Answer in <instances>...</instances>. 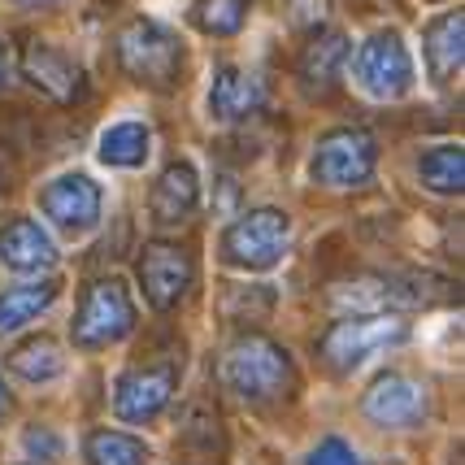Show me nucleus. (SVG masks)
<instances>
[{"instance_id":"nucleus-1","label":"nucleus","mask_w":465,"mask_h":465,"mask_svg":"<svg viewBox=\"0 0 465 465\" xmlns=\"http://www.w3.org/2000/svg\"><path fill=\"white\" fill-rule=\"evenodd\" d=\"M223 379L243 401H279L292 391L296 370H292L287 348H279L265 335H243L240 344H231V352H226Z\"/></svg>"},{"instance_id":"nucleus-2","label":"nucleus","mask_w":465,"mask_h":465,"mask_svg":"<svg viewBox=\"0 0 465 465\" xmlns=\"http://www.w3.org/2000/svg\"><path fill=\"white\" fill-rule=\"evenodd\" d=\"M409 322H401L396 313H365V318H344L322 335V357L331 370L352 374L365 361H374L379 352L405 344Z\"/></svg>"},{"instance_id":"nucleus-3","label":"nucleus","mask_w":465,"mask_h":465,"mask_svg":"<svg viewBox=\"0 0 465 465\" xmlns=\"http://www.w3.org/2000/svg\"><path fill=\"white\" fill-rule=\"evenodd\" d=\"M118 61L131 79L153 83V87H170L183 70V44L174 31H165L162 22L135 18L118 35Z\"/></svg>"},{"instance_id":"nucleus-4","label":"nucleus","mask_w":465,"mask_h":465,"mask_svg":"<svg viewBox=\"0 0 465 465\" xmlns=\"http://www.w3.org/2000/svg\"><path fill=\"white\" fill-rule=\"evenodd\" d=\"M287 243H292V223L279 209H257L243 213L223 231V257L226 265L240 270H270L283 262Z\"/></svg>"},{"instance_id":"nucleus-5","label":"nucleus","mask_w":465,"mask_h":465,"mask_svg":"<svg viewBox=\"0 0 465 465\" xmlns=\"http://www.w3.org/2000/svg\"><path fill=\"white\" fill-rule=\"evenodd\" d=\"M374 162H379L374 135L361 126H344V131H331L318 140L309 174L322 187H361L374 174Z\"/></svg>"},{"instance_id":"nucleus-6","label":"nucleus","mask_w":465,"mask_h":465,"mask_svg":"<svg viewBox=\"0 0 465 465\" xmlns=\"http://www.w3.org/2000/svg\"><path fill=\"white\" fill-rule=\"evenodd\" d=\"M131 331H135V301L118 279H101V283H92L83 292L79 318H74V344L104 348L118 344Z\"/></svg>"},{"instance_id":"nucleus-7","label":"nucleus","mask_w":465,"mask_h":465,"mask_svg":"<svg viewBox=\"0 0 465 465\" xmlns=\"http://www.w3.org/2000/svg\"><path fill=\"white\" fill-rule=\"evenodd\" d=\"M357 87L374 101H401L409 87H413V57H409L401 31H379L361 44L357 53Z\"/></svg>"},{"instance_id":"nucleus-8","label":"nucleus","mask_w":465,"mask_h":465,"mask_svg":"<svg viewBox=\"0 0 465 465\" xmlns=\"http://www.w3.org/2000/svg\"><path fill=\"white\" fill-rule=\"evenodd\" d=\"M452 292H426V279L418 274H370L335 292V309H352L357 318L365 313H387V309H418V304L448 301Z\"/></svg>"},{"instance_id":"nucleus-9","label":"nucleus","mask_w":465,"mask_h":465,"mask_svg":"<svg viewBox=\"0 0 465 465\" xmlns=\"http://www.w3.org/2000/svg\"><path fill=\"white\" fill-rule=\"evenodd\" d=\"M44 218L57 226L61 235H87L92 226L101 223V187L87 174H61L40 192Z\"/></svg>"},{"instance_id":"nucleus-10","label":"nucleus","mask_w":465,"mask_h":465,"mask_svg":"<svg viewBox=\"0 0 465 465\" xmlns=\"http://www.w3.org/2000/svg\"><path fill=\"white\" fill-rule=\"evenodd\" d=\"M179 383V361H162V365H140V370H126L118 379L114 391V413L122 422H153Z\"/></svg>"},{"instance_id":"nucleus-11","label":"nucleus","mask_w":465,"mask_h":465,"mask_svg":"<svg viewBox=\"0 0 465 465\" xmlns=\"http://www.w3.org/2000/svg\"><path fill=\"white\" fill-rule=\"evenodd\" d=\"M430 413V401L426 391L405 374H383L379 383L365 391V418L379 426H391V430H413V426L426 422Z\"/></svg>"},{"instance_id":"nucleus-12","label":"nucleus","mask_w":465,"mask_h":465,"mask_svg":"<svg viewBox=\"0 0 465 465\" xmlns=\"http://www.w3.org/2000/svg\"><path fill=\"white\" fill-rule=\"evenodd\" d=\"M192 257L174 248V243H148L140 257V283L153 309H174L183 292L192 287Z\"/></svg>"},{"instance_id":"nucleus-13","label":"nucleus","mask_w":465,"mask_h":465,"mask_svg":"<svg viewBox=\"0 0 465 465\" xmlns=\"http://www.w3.org/2000/svg\"><path fill=\"white\" fill-rule=\"evenodd\" d=\"M265 104V83L243 65H218L209 83V114L218 122H243Z\"/></svg>"},{"instance_id":"nucleus-14","label":"nucleus","mask_w":465,"mask_h":465,"mask_svg":"<svg viewBox=\"0 0 465 465\" xmlns=\"http://www.w3.org/2000/svg\"><path fill=\"white\" fill-rule=\"evenodd\" d=\"M0 262L18 274H40L57 265V243L35 218H14L0 226Z\"/></svg>"},{"instance_id":"nucleus-15","label":"nucleus","mask_w":465,"mask_h":465,"mask_svg":"<svg viewBox=\"0 0 465 465\" xmlns=\"http://www.w3.org/2000/svg\"><path fill=\"white\" fill-rule=\"evenodd\" d=\"M153 223L162 226H174V223H187L192 218V209L201 204V179H196V170L187 162H174L165 165V174L157 179L153 187Z\"/></svg>"},{"instance_id":"nucleus-16","label":"nucleus","mask_w":465,"mask_h":465,"mask_svg":"<svg viewBox=\"0 0 465 465\" xmlns=\"http://www.w3.org/2000/svg\"><path fill=\"white\" fill-rule=\"evenodd\" d=\"M22 65H26V79L35 83L40 92H48L53 101H74L79 96V87H83L79 65L65 57V53H57L53 44H31Z\"/></svg>"},{"instance_id":"nucleus-17","label":"nucleus","mask_w":465,"mask_h":465,"mask_svg":"<svg viewBox=\"0 0 465 465\" xmlns=\"http://www.w3.org/2000/svg\"><path fill=\"white\" fill-rule=\"evenodd\" d=\"M348 53H352V44L348 35L340 31H322V35H313V40L304 44L301 53V79L309 92H331L335 83H340V70H344Z\"/></svg>"},{"instance_id":"nucleus-18","label":"nucleus","mask_w":465,"mask_h":465,"mask_svg":"<svg viewBox=\"0 0 465 465\" xmlns=\"http://www.w3.org/2000/svg\"><path fill=\"white\" fill-rule=\"evenodd\" d=\"M461 31H465L461 9L440 14L426 26V61H430V74L440 83H452L461 74Z\"/></svg>"},{"instance_id":"nucleus-19","label":"nucleus","mask_w":465,"mask_h":465,"mask_svg":"<svg viewBox=\"0 0 465 465\" xmlns=\"http://www.w3.org/2000/svg\"><path fill=\"white\" fill-rule=\"evenodd\" d=\"M153 153V131L143 122H114L101 135V162L118 170H135Z\"/></svg>"},{"instance_id":"nucleus-20","label":"nucleus","mask_w":465,"mask_h":465,"mask_svg":"<svg viewBox=\"0 0 465 465\" xmlns=\"http://www.w3.org/2000/svg\"><path fill=\"white\" fill-rule=\"evenodd\" d=\"M53 301H57V283H26L0 292V335H14L26 322H35Z\"/></svg>"},{"instance_id":"nucleus-21","label":"nucleus","mask_w":465,"mask_h":465,"mask_svg":"<svg viewBox=\"0 0 465 465\" xmlns=\"http://www.w3.org/2000/svg\"><path fill=\"white\" fill-rule=\"evenodd\" d=\"M418 179H422L430 192H440V196H457L465 187L461 143H440V148H430L422 162H418Z\"/></svg>"},{"instance_id":"nucleus-22","label":"nucleus","mask_w":465,"mask_h":465,"mask_svg":"<svg viewBox=\"0 0 465 465\" xmlns=\"http://www.w3.org/2000/svg\"><path fill=\"white\" fill-rule=\"evenodd\" d=\"M87 461L92 465H148V448L126 430H96L87 435Z\"/></svg>"},{"instance_id":"nucleus-23","label":"nucleus","mask_w":465,"mask_h":465,"mask_svg":"<svg viewBox=\"0 0 465 465\" xmlns=\"http://www.w3.org/2000/svg\"><path fill=\"white\" fill-rule=\"evenodd\" d=\"M14 370L22 379H31V383H48V379H57L65 370V357H61V348L53 340H31V344H22L14 352Z\"/></svg>"},{"instance_id":"nucleus-24","label":"nucleus","mask_w":465,"mask_h":465,"mask_svg":"<svg viewBox=\"0 0 465 465\" xmlns=\"http://www.w3.org/2000/svg\"><path fill=\"white\" fill-rule=\"evenodd\" d=\"M252 0H196V22L209 35H235Z\"/></svg>"},{"instance_id":"nucleus-25","label":"nucleus","mask_w":465,"mask_h":465,"mask_svg":"<svg viewBox=\"0 0 465 465\" xmlns=\"http://www.w3.org/2000/svg\"><path fill=\"white\" fill-rule=\"evenodd\" d=\"M304 465H365V461L357 457V448L344 444V440H322V444L309 452Z\"/></svg>"},{"instance_id":"nucleus-26","label":"nucleus","mask_w":465,"mask_h":465,"mask_svg":"<svg viewBox=\"0 0 465 465\" xmlns=\"http://www.w3.org/2000/svg\"><path fill=\"white\" fill-rule=\"evenodd\" d=\"M26 452H48V457H57L61 444L48 435V430H31V435H26Z\"/></svg>"},{"instance_id":"nucleus-27","label":"nucleus","mask_w":465,"mask_h":465,"mask_svg":"<svg viewBox=\"0 0 465 465\" xmlns=\"http://www.w3.org/2000/svg\"><path fill=\"white\" fill-rule=\"evenodd\" d=\"M5 74H9V48L0 44V83H5Z\"/></svg>"},{"instance_id":"nucleus-28","label":"nucleus","mask_w":465,"mask_h":465,"mask_svg":"<svg viewBox=\"0 0 465 465\" xmlns=\"http://www.w3.org/2000/svg\"><path fill=\"white\" fill-rule=\"evenodd\" d=\"M18 5H26V9H44V5H57V0H18Z\"/></svg>"},{"instance_id":"nucleus-29","label":"nucleus","mask_w":465,"mask_h":465,"mask_svg":"<svg viewBox=\"0 0 465 465\" xmlns=\"http://www.w3.org/2000/svg\"><path fill=\"white\" fill-rule=\"evenodd\" d=\"M5 409H9V396H5V383H0V418H5Z\"/></svg>"}]
</instances>
